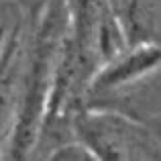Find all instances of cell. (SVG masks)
I'll list each match as a JSON object with an SVG mask.
<instances>
[{
  "label": "cell",
  "instance_id": "5",
  "mask_svg": "<svg viewBox=\"0 0 161 161\" xmlns=\"http://www.w3.org/2000/svg\"><path fill=\"white\" fill-rule=\"evenodd\" d=\"M8 31H10V29L6 27V23H0V51H2V47H4V41H6Z\"/></svg>",
  "mask_w": 161,
  "mask_h": 161
},
{
  "label": "cell",
  "instance_id": "1",
  "mask_svg": "<svg viewBox=\"0 0 161 161\" xmlns=\"http://www.w3.org/2000/svg\"><path fill=\"white\" fill-rule=\"evenodd\" d=\"M67 27H69V4L65 0L47 2L35 39L25 57L19 104L6 145L8 157L12 159L25 157L41 137L55 63Z\"/></svg>",
  "mask_w": 161,
  "mask_h": 161
},
{
  "label": "cell",
  "instance_id": "2",
  "mask_svg": "<svg viewBox=\"0 0 161 161\" xmlns=\"http://www.w3.org/2000/svg\"><path fill=\"white\" fill-rule=\"evenodd\" d=\"M80 139L98 159L143 157L147 149L141 126L116 114H86L78 118Z\"/></svg>",
  "mask_w": 161,
  "mask_h": 161
},
{
  "label": "cell",
  "instance_id": "3",
  "mask_svg": "<svg viewBox=\"0 0 161 161\" xmlns=\"http://www.w3.org/2000/svg\"><path fill=\"white\" fill-rule=\"evenodd\" d=\"M27 49L19 27L8 31L4 47L0 51V143L8 139L23 82Z\"/></svg>",
  "mask_w": 161,
  "mask_h": 161
},
{
  "label": "cell",
  "instance_id": "4",
  "mask_svg": "<svg viewBox=\"0 0 161 161\" xmlns=\"http://www.w3.org/2000/svg\"><path fill=\"white\" fill-rule=\"evenodd\" d=\"M112 16L116 19L126 45L141 43L143 37V0H106Z\"/></svg>",
  "mask_w": 161,
  "mask_h": 161
}]
</instances>
